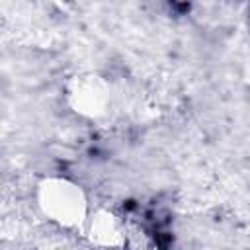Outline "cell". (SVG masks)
Listing matches in <instances>:
<instances>
[{
  "label": "cell",
  "instance_id": "1",
  "mask_svg": "<svg viewBox=\"0 0 250 250\" xmlns=\"http://www.w3.org/2000/svg\"><path fill=\"white\" fill-rule=\"evenodd\" d=\"M35 205L55 227L82 232L92 209L84 188L64 176H47L35 186Z\"/></svg>",
  "mask_w": 250,
  "mask_h": 250
},
{
  "label": "cell",
  "instance_id": "2",
  "mask_svg": "<svg viewBox=\"0 0 250 250\" xmlns=\"http://www.w3.org/2000/svg\"><path fill=\"white\" fill-rule=\"evenodd\" d=\"M66 105L84 119H104L111 111V86L96 72H80L68 78L64 88Z\"/></svg>",
  "mask_w": 250,
  "mask_h": 250
},
{
  "label": "cell",
  "instance_id": "3",
  "mask_svg": "<svg viewBox=\"0 0 250 250\" xmlns=\"http://www.w3.org/2000/svg\"><path fill=\"white\" fill-rule=\"evenodd\" d=\"M82 236L102 248H121L127 244L129 232L125 221L109 209H94L82 229Z\"/></svg>",
  "mask_w": 250,
  "mask_h": 250
}]
</instances>
